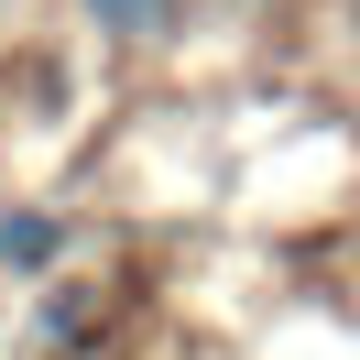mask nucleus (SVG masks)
Segmentation results:
<instances>
[{"label": "nucleus", "mask_w": 360, "mask_h": 360, "mask_svg": "<svg viewBox=\"0 0 360 360\" xmlns=\"http://www.w3.org/2000/svg\"><path fill=\"white\" fill-rule=\"evenodd\" d=\"M55 251H66V219H55V207H11V219H0V262L11 273H44Z\"/></svg>", "instance_id": "f257e3e1"}, {"label": "nucleus", "mask_w": 360, "mask_h": 360, "mask_svg": "<svg viewBox=\"0 0 360 360\" xmlns=\"http://www.w3.org/2000/svg\"><path fill=\"white\" fill-rule=\"evenodd\" d=\"M175 11H186V0H88V22L110 33V44H164Z\"/></svg>", "instance_id": "f03ea898"}, {"label": "nucleus", "mask_w": 360, "mask_h": 360, "mask_svg": "<svg viewBox=\"0 0 360 360\" xmlns=\"http://www.w3.org/2000/svg\"><path fill=\"white\" fill-rule=\"evenodd\" d=\"M349 44H360V0H349Z\"/></svg>", "instance_id": "7ed1b4c3"}]
</instances>
